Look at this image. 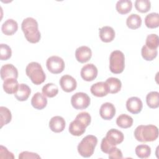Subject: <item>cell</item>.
I'll return each instance as SVG.
<instances>
[{
    "label": "cell",
    "mask_w": 159,
    "mask_h": 159,
    "mask_svg": "<svg viewBox=\"0 0 159 159\" xmlns=\"http://www.w3.org/2000/svg\"><path fill=\"white\" fill-rule=\"evenodd\" d=\"M105 83L107 84L109 93L116 94L118 93L122 87V83L120 80L114 77H110L106 80Z\"/></svg>",
    "instance_id": "603a6c76"
},
{
    "label": "cell",
    "mask_w": 159,
    "mask_h": 159,
    "mask_svg": "<svg viewBox=\"0 0 159 159\" xmlns=\"http://www.w3.org/2000/svg\"><path fill=\"white\" fill-rule=\"evenodd\" d=\"M27 76L35 85L43 83L46 78V75L40 63L35 61L29 63L25 68Z\"/></svg>",
    "instance_id": "277c9868"
},
{
    "label": "cell",
    "mask_w": 159,
    "mask_h": 159,
    "mask_svg": "<svg viewBox=\"0 0 159 159\" xmlns=\"http://www.w3.org/2000/svg\"><path fill=\"white\" fill-rule=\"evenodd\" d=\"M18 77L17 69L12 65L7 63L2 66L1 68V78L2 80L13 78L17 79Z\"/></svg>",
    "instance_id": "9a60e30c"
},
{
    "label": "cell",
    "mask_w": 159,
    "mask_h": 159,
    "mask_svg": "<svg viewBox=\"0 0 159 159\" xmlns=\"http://www.w3.org/2000/svg\"><path fill=\"white\" fill-rule=\"evenodd\" d=\"M98 69L93 63H88L83 66L80 75L81 78L86 81H93L98 76Z\"/></svg>",
    "instance_id": "30bf717a"
},
{
    "label": "cell",
    "mask_w": 159,
    "mask_h": 159,
    "mask_svg": "<svg viewBox=\"0 0 159 159\" xmlns=\"http://www.w3.org/2000/svg\"><path fill=\"white\" fill-rule=\"evenodd\" d=\"M126 24L130 29H137L142 25V18L137 14H131L127 18Z\"/></svg>",
    "instance_id": "484cf974"
},
{
    "label": "cell",
    "mask_w": 159,
    "mask_h": 159,
    "mask_svg": "<svg viewBox=\"0 0 159 159\" xmlns=\"http://www.w3.org/2000/svg\"><path fill=\"white\" fill-rule=\"evenodd\" d=\"M135 9L141 13H145L150 11L151 2L148 0H136L135 1Z\"/></svg>",
    "instance_id": "d6a6232c"
},
{
    "label": "cell",
    "mask_w": 159,
    "mask_h": 159,
    "mask_svg": "<svg viewBox=\"0 0 159 159\" xmlns=\"http://www.w3.org/2000/svg\"><path fill=\"white\" fill-rule=\"evenodd\" d=\"M17 29L18 24L12 19H7L1 26V30L6 35H12L17 32Z\"/></svg>",
    "instance_id": "ac0fdd59"
},
{
    "label": "cell",
    "mask_w": 159,
    "mask_h": 159,
    "mask_svg": "<svg viewBox=\"0 0 159 159\" xmlns=\"http://www.w3.org/2000/svg\"><path fill=\"white\" fill-rule=\"evenodd\" d=\"M91 117L87 112H81L79 113L75 120H73L69 125V132L74 136H80L83 135L86 130V128L90 124Z\"/></svg>",
    "instance_id": "7a4b0ae2"
},
{
    "label": "cell",
    "mask_w": 159,
    "mask_h": 159,
    "mask_svg": "<svg viewBox=\"0 0 159 159\" xmlns=\"http://www.w3.org/2000/svg\"><path fill=\"white\" fill-rule=\"evenodd\" d=\"M31 93L30 87L26 84L21 83L19 84L17 91L14 94L15 98L19 101H26Z\"/></svg>",
    "instance_id": "44dd1931"
},
{
    "label": "cell",
    "mask_w": 159,
    "mask_h": 159,
    "mask_svg": "<svg viewBox=\"0 0 159 159\" xmlns=\"http://www.w3.org/2000/svg\"><path fill=\"white\" fill-rule=\"evenodd\" d=\"M42 94L48 98H53L58 93L57 86L52 83H49L45 84L42 89Z\"/></svg>",
    "instance_id": "f1b7e54d"
},
{
    "label": "cell",
    "mask_w": 159,
    "mask_h": 159,
    "mask_svg": "<svg viewBox=\"0 0 159 159\" xmlns=\"http://www.w3.org/2000/svg\"><path fill=\"white\" fill-rule=\"evenodd\" d=\"M135 139L140 142H148L155 140L158 137V129L154 125H140L134 130Z\"/></svg>",
    "instance_id": "3957f363"
},
{
    "label": "cell",
    "mask_w": 159,
    "mask_h": 159,
    "mask_svg": "<svg viewBox=\"0 0 159 159\" xmlns=\"http://www.w3.org/2000/svg\"><path fill=\"white\" fill-rule=\"evenodd\" d=\"M91 93L96 97H104L109 93L107 84L104 81L98 82L93 84L90 88Z\"/></svg>",
    "instance_id": "e0dca14e"
},
{
    "label": "cell",
    "mask_w": 159,
    "mask_h": 159,
    "mask_svg": "<svg viewBox=\"0 0 159 159\" xmlns=\"http://www.w3.org/2000/svg\"><path fill=\"white\" fill-rule=\"evenodd\" d=\"M109 154V158L110 159H120L122 158L123 155L121 150L119 149L118 148L115 147H113L107 153Z\"/></svg>",
    "instance_id": "d590c367"
},
{
    "label": "cell",
    "mask_w": 159,
    "mask_h": 159,
    "mask_svg": "<svg viewBox=\"0 0 159 159\" xmlns=\"http://www.w3.org/2000/svg\"><path fill=\"white\" fill-rule=\"evenodd\" d=\"M147 106L152 109H156L159 106V93L157 91H151L146 96Z\"/></svg>",
    "instance_id": "83f0119b"
},
{
    "label": "cell",
    "mask_w": 159,
    "mask_h": 159,
    "mask_svg": "<svg viewBox=\"0 0 159 159\" xmlns=\"http://www.w3.org/2000/svg\"><path fill=\"white\" fill-rule=\"evenodd\" d=\"M59 83L61 89L66 93H71L73 91L77 86V82L76 80L69 75H65L62 76L59 81Z\"/></svg>",
    "instance_id": "8fae6325"
},
{
    "label": "cell",
    "mask_w": 159,
    "mask_h": 159,
    "mask_svg": "<svg viewBox=\"0 0 159 159\" xmlns=\"http://www.w3.org/2000/svg\"><path fill=\"white\" fill-rule=\"evenodd\" d=\"M133 119L131 116L125 114H122L119 116L116 119L117 125L122 129L130 127L133 124Z\"/></svg>",
    "instance_id": "4316f807"
},
{
    "label": "cell",
    "mask_w": 159,
    "mask_h": 159,
    "mask_svg": "<svg viewBox=\"0 0 159 159\" xmlns=\"http://www.w3.org/2000/svg\"><path fill=\"white\" fill-rule=\"evenodd\" d=\"M0 119L1 128H2L4 125L9 124L11 121V112L7 107L4 106L0 107Z\"/></svg>",
    "instance_id": "f546056e"
},
{
    "label": "cell",
    "mask_w": 159,
    "mask_h": 159,
    "mask_svg": "<svg viewBox=\"0 0 159 159\" xmlns=\"http://www.w3.org/2000/svg\"><path fill=\"white\" fill-rule=\"evenodd\" d=\"M21 29L26 40L32 43L39 42L41 39V34L39 30L37 21L33 17L24 19L21 24Z\"/></svg>",
    "instance_id": "6da1fadb"
},
{
    "label": "cell",
    "mask_w": 159,
    "mask_h": 159,
    "mask_svg": "<svg viewBox=\"0 0 159 159\" xmlns=\"http://www.w3.org/2000/svg\"><path fill=\"white\" fill-rule=\"evenodd\" d=\"M125 68V57L122 52L114 50L109 57V70L114 74L121 73Z\"/></svg>",
    "instance_id": "8992f818"
},
{
    "label": "cell",
    "mask_w": 159,
    "mask_h": 159,
    "mask_svg": "<svg viewBox=\"0 0 159 159\" xmlns=\"http://www.w3.org/2000/svg\"><path fill=\"white\" fill-rule=\"evenodd\" d=\"M145 24L150 29H155L159 26V14L157 12H151L145 18Z\"/></svg>",
    "instance_id": "d4e9b609"
},
{
    "label": "cell",
    "mask_w": 159,
    "mask_h": 159,
    "mask_svg": "<svg viewBox=\"0 0 159 159\" xmlns=\"http://www.w3.org/2000/svg\"><path fill=\"white\" fill-rule=\"evenodd\" d=\"M99 114L104 120H111L116 114V108L112 103L104 102L100 107Z\"/></svg>",
    "instance_id": "5bb4252c"
},
{
    "label": "cell",
    "mask_w": 159,
    "mask_h": 159,
    "mask_svg": "<svg viewBox=\"0 0 159 159\" xmlns=\"http://www.w3.org/2000/svg\"><path fill=\"white\" fill-rule=\"evenodd\" d=\"M12 50L11 47L4 43L0 44V59L1 60H7L11 57Z\"/></svg>",
    "instance_id": "e575fe53"
},
{
    "label": "cell",
    "mask_w": 159,
    "mask_h": 159,
    "mask_svg": "<svg viewBox=\"0 0 159 159\" xmlns=\"http://www.w3.org/2000/svg\"><path fill=\"white\" fill-rule=\"evenodd\" d=\"M103 139L111 147H113L122 143L124 136L121 131L116 129H111L107 131L106 137Z\"/></svg>",
    "instance_id": "9c48e42d"
},
{
    "label": "cell",
    "mask_w": 159,
    "mask_h": 159,
    "mask_svg": "<svg viewBox=\"0 0 159 159\" xmlns=\"http://www.w3.org/2000/svg\"><path fill=\"white\" fill-rule=\"evenodd\" d=\"M97 143L98 139L96 136L93 135H88L84 137L78 145V152L83 157H90L94 153Z\"/></svg>",
    "instance_id": "5b68a950"
},
{
    "label": "cell",
    "mask_w": 159,
    "mask_h": 159,
    "mask_svg": "<svg viewBox=\"0 0 159 159\" xmlns=\"http://www.w3.org/2000/svg\"><path fill=\"white\" fill-rule=\"evenodd\" d=\"M141 54L143 58L146 61H152L157 57L158 51L157 49H152L144 45L142 48Z\"/></svg>",
    "instance_id": "4dcf8cb0"
},
{
    "label": "cell",
    "mask_w": 159,
    "mask_h": 159,
    "mask_svg": "<svg viewBox=\"0 0 159 159\" xmlns=\"http://www.w3.org/2000/svg\"><path fill=\"white\" fill-rule=\"evenodd\" d=\"M92 57V51L87 46H81L75 51V57L78 61L81 63L88 61Z\"/></svg>",
    "instance_id": "4fadbf2b"
},
{
    "label": "cell",
    "mask_w": 159,
    "mask_h": 159,
    "mask_svg": "<svg viewBox=\"0 0 159 159\" xmlns=\"http://www.w3.org/2000/svg\"><path fill=\"white\" fill-rule=\"evenodd\" d=\"M116 8L119 14H126L132 10V2L130 0H119L116 3Z\"/></svg>",
    "instance_id": "cb8c5ba5"
},
{
    "label": "cell",
    "mask_w": 159,
    "mask_h": 159,
    "mask_svg": "<svg viewBox=\"0 0 159 159\" xmlns=\"http://www.w3.org/2000/svg\"><path fill=\"white\" fill-rule=\"evenodd\" d=\"M143 107V103L138 97L129 98L126 102V108L129 112L133 114H137L141 112Z\"/></svg>",
    "instance_id": "7c38bea8"
},
{
    "label": "cell",
    "mask_w": 159,
    "mask_h": 159,
    "mask_svg": "<svg viewBox=\"0 0 159 159\" xmlns=\"http://www.w3.org/2000/svg\"><path fill=\"white\" fill-rule=\"evenodd\" d=\"M137 156L140 158H147L151 154V148L145 144L139 145L135 150Z\"/></svg>",
    "instance_id": "1f68e13d"
},
{
    "label": "cell",
    "mask_w": 159,
    "mask_h": 159,
    "mask_svg": "<svg viewBox=\"0 0 159 159\" xmlns=\"http://www.w3.org/2000/svg\"><path fill=\"white\" fill-rule=\"evenodd\" d=\"M46 66L48 70L53 74H59L65 69V61L60 57H50L46 61Z\"/></svg>",
    "instance_id": "ba28073f"
},
{
    "label": "cell",
    "mask_w": 159,
    "mask_h": 159,
    "mask_svg": "<svg viewBox=\"0 0 159 159\" xmlns=\"http://www.w3.org/2000/svg\"><path fill=\"white\" fill-rule=\"evenodd\" d=\"M31 104L34 108L38 110H42L47 106V99L43 94L37 92L32 96Z\"/></svg>",
    "instance_id": "d6986e66"
},
{
    "label": "cell",
    "mask_w": 159,
    "mask_h": 159,
    "mask_svg": "<svg viewBox=\"0 0 159 159\" xmlns=\"http://www.w3.org/2000/svg\"><path fill=\"white\" fill-rule=\"evenodd\" d=\"M19 159L24 158H40V157L36 153L30 152L27 151H24L19 153Z\"/></svg>",
    "instance_id": "74e56055"
},
{
    "label": "cell",
    "mask_w": 159,
    "mask_h": 159,
    "mask_svg": "<svg viewBox=\"0 0 159 159\" xmlns=\"http://www.w3.org/2000/svg\"><path fill=\"white\" fill-rule=\"evenodd\" d=\"M99 37L103 42L108 43L112 42L115 37V31L110 26H104L99 29Z\"/></svg>",
    "instance_id": "ffe728a7"
},
{
    "label": "cell",
    "mask_w": 159,
    "mask_h": 159,
    "mask_svg": "<svg viewBox=\"0 0 159 159\" xmlns=\"http://www.w3.org/2000/svg\"><path fill=\"white\" fill-rule=\"evenodd\" d=\"M0 158H14L13 153L9 152L7 148L2 145L0 146Z\"/></svg>",
    "instance_id": "8d00e7d4"
},
{
    "label": "cell",
    "mask_w": 159,
    "mask_h": 159,
    "mask_svg": "<svg viewBox=\"0 0 159 159\" xmlns=\"http://www.w3.org/2000/svg\"><path fill=\"white\" fill-rule=\"evenodd\" d=\"M65 119L61 116H56L51 118L48 125L52 131L55 133H60L65 129Z\"/></svg>",
    "instance_id": "2e32d148"
},
{
    "label": "cell",
    "mask_w": 159,
    "mask_h": 159,
    "mask_svg": "<svg viewBox=\"0 0 159 159\" xmlns=\"http://www.w3.org/2000/svg\"><path fill=\"white\" fill-rule=\"evenodd\" d=\"M145 45L152 49H157L159 45L158 37L157 34H152L147 37Z\"/></svg>",
    "instance_id": "836d02e7"
},
{
    "label": "cell",
    "mask_w": 159,
    "mask_h": 159,
    "mask_svg": "<svg viewBox=\"0 0 159 159\" xmlns=\"http://www.w3.org/2000/svg\"><path fill=\"white\" fill-rule=\"evenodd\" d=\"M19 83L16 78H10L5 80L3 83V89L4 91L9 94H15V93L17 91Z\"/></svg>",
    "instance_id": "7402d4cb"
},
{
    "label": "cell",
    "mask_w": 159,
    "mask_h": 159,
    "mask_svg": "<svg viewBox=\"0 0 159 159\" xmlns=\"http://www.w3.org/2000/svg\"><path fill=\"white\" fill-rule=\"evenodd\" d=\"M90 102V98L85 93H76L71 98V104L73 108L77 110H82L87 108L89 106Z\"/></svg>",
    "instance_id": "52a82bcc"
}]
</instances>
